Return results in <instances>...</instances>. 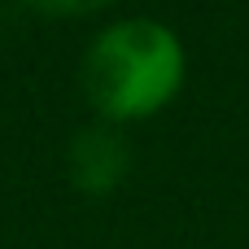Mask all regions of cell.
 <instances>
[{
  "label": "cell",
  "mask_w": 249,
  "mask_h": 249,
  "mask_svg": "<svg viewBox=\"0 0 249 249\" xmlns=\"http://www.w3.org/2000/svg\"><path fill=\"white\" fill-rule=\"evenodd\" d=\"M127 162H131V149L109 127H92L70 144V179L79 188H88V193L118 188L123 175H127Z\"/></svg>",
  "instance_id": "7a4b0ae2"
},
{
  "label": "cell",
  "mask_w": 249,
  "mask_h": 249,
  "mask_svg": "<svg viewBox=\"0 0 249 249\" xmlns=\"http://www.w3.org/2000/svg\"><path fill=\"white\" fill-rule=\"evenodd\" d=\"M184 44L158 18L105 26L83 57V92L109 123H136L175 101L184 83Z\"/></svg>",
  "instance_id": "6da1fadb"
},
{
  "label": "cell",
  "mask_w": 249,
  "mask_h": 249,
  "mask_svg": "<svg viewBox=\"0 0 249 249\" xmlns=\"http://www.w3.org/2000/svg\"><path fill=\"white\" fill-rule=\"evenodd\" d=\"M31 9H44V13H57V18H83V13H101L109 9L114 0H26Z\"/></svg>",
  "instance_id": "3957f363"
}]
</instances>
